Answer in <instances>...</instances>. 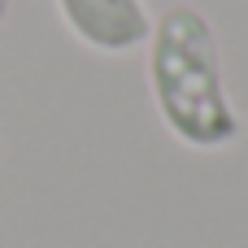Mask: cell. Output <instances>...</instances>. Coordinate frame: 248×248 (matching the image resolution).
I'll list each match as a JSON object with an SVG mask.
<instances>
[{
	"instance_id": "cell-1",
	"label": "cell",
	"mask_w": 248,
	"mask_h": 248,
	"mask_svg": "<svg viewBox=\"0 0 248 248\" xmlns=\"http://www.w3.org/2000/svg\"><path fill=\"white\" fill-rule=\"evenodd\" d=\"M148 87L166 131L179 144L218 153L244 135V122L227 96L214 22L187 0L170 4L148 31Z\"/></svg>"
},
{
	"instance_id": "cell-2",
	"label": "cell",
	"mask_w": 248,
	"mask_h": 248,
	"mask_svg": "<svg viewBox=\"0 0 248 248\" xmlns=\"http://www.w3.org/2000/svg\"><path fill=\"white\" fill-rule=\"evenodd\" d=\"M57 13L83 48L105 57H126L144 48L153 31L144 0H57Z\"/></svg>"
},
{
	"instance_id": "cell-3",
	"label": "cell",
	"mask_w": 248,
	"mask_h": 248,
	"mask_svg": "<svg viewBox=\"0 0 248 248\" xmlns=\"http://www.w3.org/2000/svg\"><path fill=\"white\" fill-rule=\"evenodd\" d=\"M9 9H13V0H0V26H4V17H9Z\"/></svg>"
}]
</instances>
